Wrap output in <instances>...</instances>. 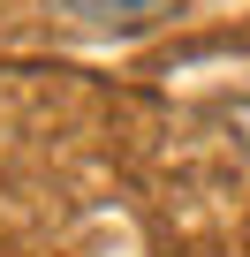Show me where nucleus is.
Returning a JSON list of instances; mask_svg holds the SVG:
<instances>
[{"label": "nucleus", "mask_w": 250, "mask_h": 257, "mask_svg": "<svg viewBox=\"0 0 250 257\" xmlns=\"http://www.w3.org/2000/svg\"><path fill=\"white\" fill-rule=\"evenodd\" d=\"M76 23H99V31H152L159 16H175L182 0H61Z\"/></svg>", "instance_id": "obj_1"}]
</instances>
